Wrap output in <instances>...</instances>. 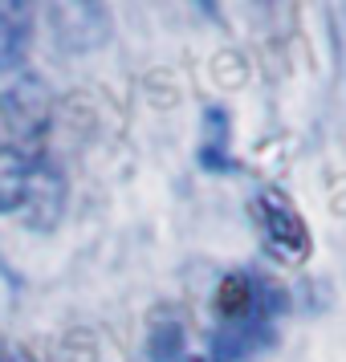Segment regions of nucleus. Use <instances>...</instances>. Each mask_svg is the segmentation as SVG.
<instances>
[{"label": "nucleus", "mask_w": 346, "mask_h": 362, "mask_svg": "<svg viewBox=\"0 0 346 362\" xmlns=\"http://www.w3.org/2000/svg\"><path fill=\"white\" fill-rule=\"evenodd\" d=\"M0 362H33L21 346H8V342H0Z\"/></svg>", "instance_id": "nucleus-5"}, {"label": "nucleus", "mask_w": 346, "mask_h": 362, "mask_svg": "<svg viewBox=\"0 0 346 362\" xmlns=\"http://www.w3.org/2000/svg\"><path fill=\"white\" fill-rule=\"evenodd\" d=\"M29 8L25 4H0V74L13 69L29 49Z\"/></svg>", "instance_id": "nucleus-3"}, {"label": "nucleus", "mask_w": 346, "mask_h": 362, "mask_svg": "<svg viewBox=\"0 0 346 362\" xmlns=\"http://www.w3.org/2000/svg\"><path fill=\"white\" fill-rule=\"evenodd\" d=\"M216 313H220L224 326H241V322H248L257 313V289H253V281L245 273H229V277L220 281V289H216Z\"/></svg>", "instance_id": "nucleus-4"}, {"label": "nucleus", "mask_w": 346, "mask_h": 362, "mask_svg": "<svg viewBox=\"0 0 346 362\" xmlns=\"http://www.w3.org/2000/svg\"><path fill=\"white\" fill-rule=\"evenodd\" d=\"M45 187V171L33 163V155L0 147V212H17Z\"/></svg>", "instance_id": "nucleus-2"}, {"label": "nucleus", "mask_w": 346, "mask_h": 362, "mask_svg": "<svg viewBox=\"0 0 346 362\" xmlns=\"http://www.w3.org/2000/svg\"><path fill=\"white\" fill-rule=\"evenodd\" d=\"M253 212H257L265 245H269V252H273L281 264L310 261L313 236H310V228H306L301 212H297V204L285 196L281 187H261V196L253 199Z\"/></svg>", "instance_id": "nucleus-1"}]
</instances>
